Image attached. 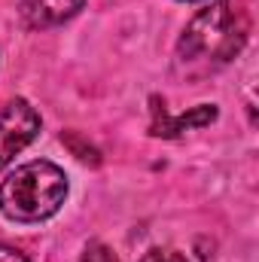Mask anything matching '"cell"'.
I'll return each instance as SVG.
<instances>
[{
    "label": "cell",
    "mask_w": 259,
    "mask_h": 262,
    "mask_svg": "<svg viewBox=\"0 0 259 262\" xmlns=\"http://www.w3.org/2000/svg\"><path fill=\"white\" fill-rule=\"evenodd\" d=\"M247 40H250L247 9L232 0H217L198 9L186 21L174 49V64L186 79H204L232 64L244 52Z\"/></svg>",
    "instance_id": "6da1fadb"
},
{
    "label": "cell",
    "mask_w": 259,
    "mask_h": 262,
    "mask_svg": "<svg viewBox=\"0 0 259 262\" xmlns=\"http://www.w3.org/2000/svg\"><path fill=\"white\" fill-rule=\"evenodd\" d=\"M67 195L70 180L64 168L49 159H34L0 180V216L18 226H37L58 216Z\"/></svg>",
    "instance_id": "7a4b0ae2"
},
{
    "label": "cell",
    "mask_w": 259,
    "mask_h": 262,
    "mask_svg": "<svg viewBox=\"0 0 259 262\" xmlns=\"http://www.w3.org/2000/svg\"><path fill=\"white\" fill-rule=\"evenodd\" d=\"M43 131V116L28 98H12L0 110V171L25 152Z\"/></svg>",
    "instance_id": "3957f363"
},
{
    "label": "cell",
    "mask_w": 259,
    "mask_h": 262,
    "mask_svg": "<svg viewBox=\"0 0 259 262\" xmlns=\"http://www.w3.org/2000/svg\"><path fill=\"white\" fill-rule=\"evenodd\" d=\"M149 137H159V140H177L183 137L186 131H198L207 128L220 119V107L217 104H195L186 113H171L165 107V101L159 95H149Z\"/></svg>",
    "instance_id": "277c9868"
},
{
    "label": "cell",
    "mask_w": 259,
    "mask_h": 262,
    "mask_svg": "<svg viewBox=\"0 0 259 262\" xmlns=\"http://www.w3.org/2000/svg\"><path fill=\"white\" fill-rule=\"evenodd\" d=\"M85 9V0H21L18 15L28 31L61 28Z\"/></svg>",
    "instance_id": "5b68a950"
},
{
    "label": "cell",
    "mask_w": 259,
    "mask_h": 262,
    "mask_svg": "<svg viewBox=\"0 0 259 262\" xmlns=\"http://www.w3.org/2000/svg\"><path fill=\"white\" fill-rule=\"evenodd\" d=\"M61 143H64L67 149H70V156H76L82 165H92V168H98L101 165V149L95 146V143H89L79 131H61Z\"/></svg>",
    "instance_id": "8992f818"
},
{
    "label": "cell",
    "mask_w": 259,
    "mask_h": 262,
    "mask_svg": "<svg viewBox=\"0 0 259 262\" xmlns=\"http://www.w3.org/2000/svg\"><path fill=\"white\" fill-rule=\"evenodd\" d=\"M76 262H122V259H119V253H116L110 244H104V241H89V244L82 247V253H79Z\"/></svg>",
    "instance_id": "52a82bcc"
},
{
    "label": "cell",
    "mask_w": 259,
    "mask_h": 262,
    "mask_svg": "<svg viewBox=\"0 0 259 262\" xmlns=\"http://www.w3.org/2000/svg\"><path fill=\"white\" fill-rule=\"evenodd\" d=\"M140 262H192L186 253H180V250H174V247H149Z\"/></svg>",
    "instance_id": "ba28073f"
},
{
    "label": "cell",
    "mask_w": 259,
    "mask_h": 262,
    "mask_svg": "<svg viewBox=\"0 0 259 262\" xmlns=\"http://www.w3.org/2000/svg\"><path fill=\"white\" fill-rule=\"evenodd\" d=\"M0 262H31V259L21 250H15V247H9V244L0 241Z\"/></svg>",
    "instance_id": "9c48e42d"
},
{
    "label": "cell",
    "mask_w": 259,
    "mask_h": 262,
    "mask_svg": "<svg viewBox=\"0 0 259 262\" xmlns=\"http://www.w3.org/2000/svg\"><path fill=\"white\" fill-rule=\"evenodd\" d=\"M177 3H201V0H177Z\"/></svg>",
    "instance_id": "30bf717a"
}]
</instances>
